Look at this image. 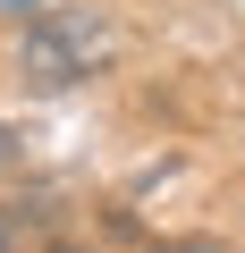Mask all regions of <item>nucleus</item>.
<instances>
[{"mask_svg":"<svg viewBox=\"0 0 245 253\" xmlns=\"http://www.w3.org/2000/svg\"><path fill=\"white\" fill-rule=\"evenodd\" d=\"M110 17L101 9H43L34 26H26V42H17V76L34 84V93H68L76 76H93L101 59H110Z\"/></svg>","mask_w":245,"mask_h":253,"instance_id":"1","label":"nucleus"},{"mask_svg":"<svg viewBox=\"0 0 245 253\" xmlns=\"http://www.w3.org/2000/svg\"><path fill=\"white\" fill-rule=\"evenodd\" d=\"M0 253H17V211L0 203Z\"/></svg>","mask_w":245,"mask_h":253,"instance_id":"2","label":"nucleus"},{"mask_svg":"<svg viewBox=\"0 0 245 253\" xmlns=\"http://www.w3.org/2000/svg\"><path fill=\"white\" fill-rule=\"evenodd\" d=\"M9 152H17V126H0V161H9Z\"/></svg>","mask_w":245,"mask_h":253,"instance_id":"3","label":"nucleus"},{"mask_svg":"<svg viewBox=\"0 0 245 253\" xmlns=\"http://www.w3.org/2000/svg\"><path fill=\"white\" fill-rule=\"evenodd\" d=\"M43 253H85V245H43Z\"/></svg>","mask_w":245,"mask_h":253,"instance_id":"4","label":"nucleus"}]
</instances>
